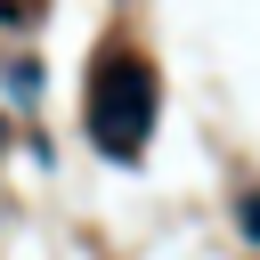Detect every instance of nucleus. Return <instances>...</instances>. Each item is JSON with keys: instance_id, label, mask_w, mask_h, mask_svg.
<instances>
[{"instance_id": "1", "label": "nucleus", "mask_w": 260, "mask_h": 260, "mask_svg": "<svg viewBox=\"0 0 260 260\" xmlns=\"http://www.w3.org/2000/svg\"><path fill=\"white\" fill-rule=\"evenodd\" d=\"M154 114H162V89H154V65L138 49H106L89 65V98H81V122L89 138L114 154V162H138L146 138H154Z\"/></svg>"}, {"instance_id": "2", "label": "nucleus", "mask_w": 260, "mask_h": 260, "mask_svg": "<svg viewBox=\"0 0 260 260\" xmlns=\"http://www.w3.org/2000/svg\"><path fill=\"white\" fill-rule=\"evenodd\" d=\"M236 228H244V236L260 244V195H244V203H236Z\"/></svg>"}]
</instances>
